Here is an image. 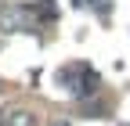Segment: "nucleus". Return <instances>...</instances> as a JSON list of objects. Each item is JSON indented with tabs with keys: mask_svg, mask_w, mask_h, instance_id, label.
<instances>
[{
	"mask_svg": "<svg viewBox=\"0 0 130 126\" xmlns=\"http://www.w3.org/2000/svg\"><path fill=\"white\" fill-rule=\"evenodd\" d=\"M0 29H4V33L29 29V11H25V7H7V11H0Z\"/></svg>",
	"mask_w": 130,
	"mask_h": 126,
	"instance_id": "nucleus-1",
	"label": "nucleus"
},
{
	"mask_svg": "<svg viewBox=\"0 0 130 126\" xmlns=\"http://www.w3.org/2000/svg\"><path fill=\"white\" fill-rule=\"evenodd\" d=\"M0 126H36V112L32 108H11V112H4Z\"/></svg>",
	"mask_w": 130,
	"mask_h": 126,
	"instance_id": "nucleus-2",
	"label": "nucleus"
},
{
	"mask_svg": "<svg viewBox=\"0 0 130 126\" xmlns=\"http://www.w3.org/2000/svg\"><path fill=\"white\" fill-rule=\"evenodd\" d=\"M51 126H69V122H61V119H54V122H51Z\"/></svg>",
	"mask_w": 130,
	"mask_h": 126,
	"instance_id": "nucleus-3",
	"label": "nucleus"
}]
</instances>
